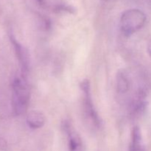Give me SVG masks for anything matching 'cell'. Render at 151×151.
I'll use <instances>...</instances> for the list:
<instances>
[{
	"instance_id": "cell-10",
	"label": "cell",
	"mask_w": 151,
	"mask_h": 151,
	"mask_svg": "<svg viewBox=\"0 0 151 151\" xmlns=\"http://www.w3.org/2000/svg\"><path fill=\"white\" fill-rule=\"evenodd\" d=\"M147 52H148V54L151 58V40L149 41L148 44H147Z\"/></svg>"
},
{
	"instance_id": "cell-3",
	"label": "cell",
	"mask_w": 151,
	"mask_h": 151,
	"mask_svg": "<svg viewBox=\"0 0 151 151\" xmlns=\"http://www.w3.org/2000/svg\"><path fill=\"white\" fill-rule=\"evenodd\" d=\"M81 87L84 93V109H85L86 115L91 119L93 124L95 126L98 127L100 123V119L94 109V106L91 100V93H90V83L88 81L85 80L82 81L81 83Z\"/></svg>"
},
{
	"instance_id": "cell-9",
	"label": "cell",
	"mask_w": 151,
	"mask_h": 151,
	"mask_svg": "<svg viewBox=\"0 0 151 151\" xmlns=\"http://www.w3.org/2000/svg\"><path fill=\"white\" fill-rule=\"evenodd\" d=\"M7 148V143L4 139H0V150H3Z\"/></svg>"
},
{
	"instance_id": "cell-6",
	"label": "cell",
	"mask_w": 151,
	"mask_h": 151,
	"mask_svg": "<svg viewBox=\"0 0 151 151\" xmlns=\"http://www.w3.org/2000/svg\"><path fill=\"white\" fill-rule=\"evenodd\" d=\"M27 122L29 128L32 129H38L41 128L45 123V116L41 111H31L27 115Z\"/></svg>"
},
{
	"instance_id": "cell-5",
	"label": "cell",
	"mask_w": 151,
	"mask_h": 151,
	"mask_svg": "<svg viewBox=\"0 0 151 151\" xmlns=\"http://www.w3.org/2000/svg\"><path fill=\"white\" fill-rule=\"evenodd\" d=\"M65 132L66 133L69 139V151H83L82 142L81 138L72 128L69 122H65L63 125Z\"/></svg>"
},
{
	"instance_id": "cell-4",
	"label": "cell",
	"mask_w": 151,
	"mask_h": 151,
	"mask_svg": "<svg viewBox=\"0 0 151 151\" xmlns=\"http://www.w3.org/2000/svg\"><path fill=\"white\" fill-rule=\"evenodd\" d=\"M10 38L14 47L15 52L19 60L22 72L24 73H26L29 69V55H28L27 50L16 39V38L13 35H10Z\"/></svg>"
},
{
	"instance_id": "cell-11",
	"label": "cell",
	"mask_w": 151,
	"mask_h": 151,
	"mask_svg": "<svg viewBox=\"0 0 151 151\" xmlns=\"http://www.w3.org/2000/svg\"><path fill=\"white\" fill-rule=\"evenodd\" d=\"M38 1V2L40 4H41V5H43V4H44V0H37Z\"/></svg>"
},
{
	"instance_id": "cell-12",
	"label": "cell",
	"mask_w": 151,
	"mask_h": 151,
	"mask_svg": "<svg viewBox=\"0 0 151 151\" xmlns=\"http://www.w3.org/2000/svg\"><path fill=\"white\" fill-rule=\"evenodd\" d=\"M105 1H106V0H105Z\"/></svg>"
},
{
	"instance_id": "cell-7",
	"label": "cell",
	"mask_w": 151,
	"mask_h": 151,
	"mask_svg": "<svg viewBox=\"0 0 151 151\" xmlns=\"http://www.w3.org/2000/svg\"><path fill=\"white\" fill-rule=\"evenodd\" d=\"M129 151H145L141 131L138 127H135L133 129Z\"/></svg>"
},
{
	"instance_id": "cell-2",
	"label": "cell",
	"mask_w": 151,
	"mask_h": 151,
	"mask_svg": "<svg viewBox=\"0 0 151 151\" xmlns=\"http://www.w3.org/2000/svg\"><path fill=\"white\" fill-rule=\"evenodd\" d=\"M146 19V15L142 10L138 9L126 10L121 16V31L125 36H130L144 26Z\"/></svg>"
},
{
	"instance_id": "cell-1",
	"label": "cell",
	"mask_w": 151,
	"mask_h": 151,
	"mask_svg": "<svg viewBox=\"0 0 151 151\" xmlns=\"http://www.w3.org/2000/svg\"><path fill=\"white\" fill-rule=\"evenodd\" d=\"M13 97L12 104L16 115H21L26 111L29 100L28 86L24 78H16L12 83Z\"/></svg>"
},
{
	"instance_id": "cell-8",
	"label": "cell",
	"mask_w": 151,
	"mask_h": 151,
	"mask_svg": "<svg viewBox=\"0 0 151 151\" xmlns=\"http://www.w3.org/2000/svg\"><path fill=\"white\" fill-rule=\"evenodd\" d=\"M129 88V82L128 78L122 73H119L117 75V89L119 92L125 93Z\"/></svg>"
}]
</instances>
